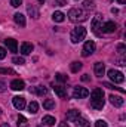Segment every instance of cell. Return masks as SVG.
I'll return each instance as SVG.
<instances>
[{
	"label": "cell",
	"mask_w": 126,
	"mask_h": 127,
	"mask_svg": "<svg viewBox=\"0 0 126 127\" xmlns=\"http://www.w3.org/2000/svg\"><path fill=\"white\" fill-rule=\"evenodd\" d=\"M91 106L95 109H102L104 108V92L99 87H95L91 93Z\"/></svg>",
	"instance_id": "6da1fadb"
},
{
	"label": "cell",
	"mask_w": 126,
	"mask_h": 127,
	"mask_svg": "<svg viewBox=\"0 0 126 127\" xmlns=\"http://www.w3.org/2000/svg\"><path fill=\"white\" fill-rule=\"evenodd\" d=\"M68 18L71 22H83L88 19V13L83 10V9H79V7H73L68 10Z\"/></svg>",
	"instance_id": "7a4b0ae2"
},
{
	"label": "cell",
	"mask_w": 126,
	"mask_h": 127,
	"mask_svg": "<svg viewBox=\"0 0 126 127\" xmlns=\"http://www.w3.org/2000/svg\"><path fill=\"white\" fill-rule=\"evenodd\" d=\"M85 37H86V28H83V27L74 28L71 31V34H70V38H71L73 43H79V41L85 40Z\"/></svg>",
	"instance_id": "3957f363"
},
{
	"label": "cell",
	"mask_w": 126,
	"mask_h": 127,
	"mask_svg": "<svg viewBox=\"0 0 126 127\" xmlns=\"http://www.w3.org/2000/svg\"><path fill=\"white\" fill-rule=\"evenodd\" d=\"M108 77H110L111 81H114V83H117V84H120V83L125 81L123 74H122L120 71H116V69H110V71H108Z\"/></svg>",
	"instance_id": "277c9868"
},
{
	"label": "cell",
	"mask_w": 126,
	"mask_h": 127,
	"mask_svg": "<svg viewBox=\"0 0 126 127\" xmlns=\"http://www.w3.org/2000/svg\"><path fill=\"white\" fill-rule=\"evenodd\" d=\"M88 96H89V90L86 87H74V92H73L74 99H83V97H88Z\"/></svg>",
	"instance_id": "5b68a950"
},
{
	"label": "cell",
	"mask_w": 126,
	"mask_h": 127,
	"mask_svg": "<svg viewBox=\"0 0 126 127\" xmlns=\"http://www.w3.org/2000/svg\"><path fill=\"white\" fill-rule=\"evenodd\" d=\"M94 52H95V43L92 41V40L86 41V43H85V46H83L82 55H83V56H89V55H92Z\"/></svg>",
	"instance_id": "8992f818"
},
{
	"label": "cell",
	"mask_w": 126,
	"mask_h": 127,
	"mask_svg": "<svg viewBox=\"0 0 126 127\" xmlns=\"http://www.w3.org/2000/svg\"><path fill=\"white\" fill-rule=\"evenodd\" d=\"M101 25H102V18H101V15H96L95 19L92 21V30H94V32L96 35H101V34H102V32L99 31Z\"/></svg>",
	"instance_id": "52a82bcc"
},
{
	"label": "cell",
	"mask_w": 126,
	"mask_h": 127,
	"mask_svg": "<svg viewBox=\"0 0 126 127\" xmlns=\"http://www.w3.org/2000/svg\"><path fill=\"white\" fill-rule=\"evenodd\" d=\"M116 28H117V25H116V22H113V21L102 22V25H101V31L102 32H114Z\"/></svg>",
	"instance_id": "ba28073f"
},
{
	"label": "cell",
	"mask_w": 126,
	"mask_h": 127,
	"mask_svg": "<svg viewBox=\"0 0 126 127\" xmlns=\"http://www.w3.org/2000/svg\"><path fill=\"white\" fill-rule=\"evenodd\" d=\"M110 102H111V105L113 106H116V108H120V106H123V103H125V99L122 97V96H116V95H110Z\"/></svg>",
	"instance_id": "9c48e42d"
},
{
	"label": "cell",
	"mask_w": 126,
	"mask_h": 127,
	"mask_svg": "<svg viewBox=\"0 0 126 127\" xmlns=\"http://www.w3.org/2000/svg\"><path fill=\"white\" fill-rule=\"evenodd\" d=\"M12 102H13V106L16 108V109H24L25 108V99L22 97V96H15L13 99H12Z\"/></svg>",
	"instance_id": "30bf717a"
},
{
	"label": "cell",
	"mask_w": 126,
	"mask_h": 127,
	"mask_svg": "<svg viewBox=\"0 0 126 127\" xmlns=\"http://www.w3.org/2000/svg\"><path fill=\"white\" fill-rule=\"evenodd\" d=\"M4 46H6L10 52H16V50H18V43H16V40H13V38H6V40H4Z\"/></svg>",
	"instance_id": "8fae6325"
},
{
	"label": "cell",
	"mask_w": 126,
	"mask_h": 127,
	"mask_svg": "<svg viewBox=\"0 0 126 127\" xmlns=\"http://www.w3.org/2000/svg\"><path fill=\"white\" fill-rule=\"evenodd\" d=\"M24 87H25V83H24L22 80H19V78L10 81V89H12V90H22Z\"/></svg>",
	"instance_id": "7c38bea8"
},
{
	"label": "cell",
	"mask_w": 126,
	"mask_h": 127,
	"mask_svg": "<svg viewBox=\"0 0 126 127\" xmlns=\"http://www.w3.org/2000/svg\"><path fill=\"white\" fill-rule=\"evenodd\" d=\"M94 71H95V75H96V77H102L104 72H105V66H104V64L96 62L95 64V66H94Z\"/></svg>",
	"instance_id": "4fadbf2b"
},
{
	"label": "cell",
	"mask_w": 126,
	"mask_h": 127,
	"mask_svg": "<svg viewBox=\"0 0 126 127\" xmlns=\"http://www.w3.org/2000/svg\"><path fill=\"white\" fill-rule=\"evenodd\" d=\"M31 52H33V44L28 43V41H24L21 44V53L22 55H30Z\"/></svg>",
	"instance_id": "5bb4252c"
},
{
	"label": "cell",
	"mask_w": 126,
	"mask_h": 127,
	"mask_svg": "<svg viewBox=\"0 0 126 127\" xmlns=\"http://www.w3.org/2000/svg\"><path fill=\"white\" fill-rule=\"evenodd\" d=\"M80 117V112L77 111V109H70L68 112H67V120H70V121H76L77 118Z\"/></svg>",
	"instance_id": "9a60e30c"
},
{
	"label": "cell",
	"mask_w": 126,
	"mask_h": 127,
	"mask_svg": "<svg viewBox=\"0 0 126 127\" xmlns=\"http://www.w3.org/2000/svg\"><path fill=\"white\" fill-rule=\"evenodd\" d=\"M13 21L19 25V27H25V16L22 13H15L13 15Z\"/></svg>",
	"instance_id": "2e32d148"
},
{
	"label": "cell",
	"mask_w": 126,
	"mask_h": 127,
	"mask_svg": "<svg viewBox=\"0 0 126 127\" xmlns=\"http://www.w3.org/2000/svg\"><path fill=\"white\" fill-rule=\"evenodd\" d=\"M42 123L46 124V126H54V124L57 123V120H55V117H52V115H45V117L42 118Z\"/></svg>",
	"instance_id": "e0dca14e"
},
{
	"label": "cell",
	"mask_w": 126,
	"mask_h": 127,
	"mask_svg": "<svg viewBox=\"0 0 126 127\" xmlns=\"http://www.w3.org/2000/svg\"><path fill=\"white\" fill-rule=\"evenodd\" d=\"M54 90H55V93L60 96V97H67V90L64 89L63 86H55Z\"/></svg>",
	"instance_id": "ac0fdd59"
},
{
	"label": "cell",
	"mask_w": 126,
	"mask_h": 127,
	"mask_svg": "<svg viewBox=\"0 0 126 127\" xmlns=\"http://www.w3.org/2000/svg\"><path fill=\"white\" fill-rule=\"evenodd\" d=\"M52 19H54L55 22H63L64 19H65V15H64L63 12L58 10V12H55V13L52 15Z\"/></svg>",
	"instance_id": "d6986e66"
},
{
	"label": "cell",
	"mask_w": 126,
	"mask_h": 127,
	"mask_svg": "<svg viewBox=\"0 0 126 127\" xmlns=\"http://www.w3.org/2000/svg\"><path fill=\"white\" fill-rule=\"evenodd\" d=\"M33 92H34V93H37V95H40V96H43V95H46V93H48V89H46V87H43V86H37V87H34V89H33Z\"/></svg>",
	"instance_id": "ffe728a7"
},
{
	"label": "cell",
	"mask_w": 126,
	"mask_h": 127,
	"mask_svg": "<svg viewBox=\"0 0 126 127\" xmlns=\"http://www.w3.org/2000/svg\"><path fill=\"white\" fill-rule=\"evenodd\" d=\"M74 123H76V127H89V123H88L85 118H80V117H79Z\"/></svg>",
	"instance_id": "44dd1931"
},
{
	"label": "cell",
	"mask_w": 126,
	"mask_h": 127,
	"mask_svg": "<svg viewBox=\"0 0 126 127\" xmlns=\"http://www.w3.org/2000/svg\"><path fill=\"white\" fill-rule=\"evenodd\" d=\"M43 108H46V109H52V108H55V100H52V99H46V100L43 102Z\"/></svg>",
	"instance_id": "7402d4cb"
},
{
	"label": "cell",
	"mask_w": 126,
	"mask_h": 127,
	"mask_svg": "<svg viewBox=\"0 0 126 127\" xmlns=\"http://www.w3.org/2000/svg\"><path fill=\"white\" fill-rule=\"evenodd\" d=\"M39 111V103L37 102H31L30 105H28V112L30 114H36Z\"/></svg>",
	"instance_id": "603a6c76"
},
{
	"label": "cell",
	"mask_w": 126,
	"mask_h": 127,
	"mask_svg": "<svg viewBox=\"0 0 126 127\" xmlns=\"http://www.w3.org/2000/svg\"><path fill=\"white\" fill-rule=\"evenodd\" d=\"M18 127H28V123H27V118L25 117H22V115H19L18 117Z\"/></svg>",
	"instance_id": "cb8c5ba5"
},
{
	"label": "cell",
	"mask_w": 126,
	"mask_h": 127,
	"mask_svg": "<svg viewBox=\"0 0 126 127\" xmlns=\"http://www.w3.org/2000/svg\"><path fill=\"white\" fill-rule=\"evenodd\" d=\"M83 6H85L86 10H92L95 7V3H94V0H85L83 1Z\"/></svg>",
	"instance_id": "d4e9b609"
},
{
	"label": "cell",
	"mask_w": 126,
	"mask_h": 127,
	"mask_svg": "<svg viewBox=\"0 0 126 127\" xmlns=\"http://www.w3.org/2000/svg\"><path fill=\"white\" fill-rule=\"evenodd\" d=\"M27 10H28V13L31 15L33 18H39V12H37V9H36L34 6H28Z\"/></svg>",
	"instance_id": "484cf974"
},
{
	"label": "cell",
	"mask_w": 126,
	"mask_h": 127,
	"mask_svg": "<svg viewBox=\"0 0 126 127\" xmlns=\"http://www.w3.org/2000/svg\"><path fill=\"white\" fill-rule=\"evenodd\" d=\"M82 69V64L80 62H73L71 64V72H79Z\"/></svg>",
	"instance_id": "4316f807"
},
{
	"label": "cell",
	"mask_w": 126,
	"mask_h": 127,
	"mask_svg": "<svg viewBox=\"0 0 126 127\" xmlns=\"http://www.w3.org/2000/svg\"><path fill=\"white\" fill-rule=\"evenodd\" d=\"M12 61H13V64H16V65H24L25 64V59L22 56H15Z\"/></svg>",
	"instance_id": "83f0119b"
},
{
	"label": "cell",
	"mask_w": 126,
	"mask_h": 127,
	"mask_svg": "<svg viewBox=\"0 0 126 127\" xmlns=\"http://www.w3.org/2000/svg\"><path fill=\"white\" fill-rule=\"evenodd\" d=\"M54 6H65L68 0H51Z\"/></svg>",
	"instance_id": "f1b7e54d"
},
{
	"label": "cell",
	"mask_w": 126,
	"mask_h": 127,
	"mask_svg": "<svg viewBox=\"0 0 126 127\" xmlns=\"http://www.w3.org/2000/svg\"><path fill=\"white\" fill-rule=\"evenodd\" d=\"M0 74H15L12 68H0Z\"/></svg>",
	"instance_id": "f546056e"
},
{
	"label": "cell",
	"mask_w": 126,
	"mask_h": 127,
	"mask_svg": "<svg viewBox=\"0 0 126 127\" xmlns=\"http://www.w3.org/2000/svg\"><path fill=\"white\" fill-rule=\"evenodd\" d=\"M104 87H107V89H117V90H120L122 93H125V90L123 89H120V87H114L113 84H110V83H104Z\"/></svg>",
	"instance_id": "4dcf8cb0"
},
{
	"label": "cell",
	"mask_w": 126,
	"mask_h": 127,
	"mask_svg": "<svg viewBox=\"0 0 126 127\" xmlns=\"http://www.w3.org/2000/svg\"><path fill=\"white\" fill-rule=\"evenodd\" d=\"M125 50H126V47H125V44H119V47H117V52H119V55H125Z\"/></svg>",
	"instance_id": "1f68e13d"
},
{
	"label": "cell",
	"mask_w": 126,
	"mask_h": 127,
	"mask_svg": "<svg viewBox=\"0 0 126 127\" xmlns=\"http://www.w3.org/2000/svg\"><path fill=\"white\" fill-rule=\"evenodd\" d=\"M95 127H107V123H105L104 120H98V121L95 123Z\"/></svg>",
	"instance_id": "d6a6232c"
},
{
	"label": "cell",
	"mask_w": 126,
	"mask_h": 127,
	"mask_svg": "<svg viewBox=\"0 0 126 127\" xmlns=\"http://www.w3.org/2000/svg\"><path fill=\"white\" fill-rule=\"evenodd\" d=\"M21 3H22V0H10V4H12L13 7H18Z\"/></svg>",
	"instance_id": "836d02e7"
},
{
	"label": "cell",
	"mask_w": 126,
	"mask_h": 127,
	"mask_svg": "<svg viewBox=\"0 0 126 127\" xmlns=\"http://www.w3.org/2000/svg\"><path fill=\"white\" fill-rule=\"evenodd\" d=\"M57 80L58 81H67V77L64 74H57Z\"/></svg>",
	"instance_id": "e575fe53"
},
{
	"label": "cell",
	"mask_w": 126,
	"mask_h": 127,
	"mask_svg": "<svg viewBox=\"0 0 126 127\" xmlns=\"http://www.w3.org/2000/svg\"><path fill=\"white\" fill-rule=\"evenodd\" d=\"M4 56H6V49H4V47H0V61H1Z\"/></svg>",
	"instance_id": "d590c367"
},
{
	"label": "cell",
	"mask_w": 126,
	"mask_h": 127,
	"mask_svg": "<svg viewBox=\"0 0 126 127\" xmlns=\"http://www.w3.org/2000/svg\"><path fill=\"white\" fill-rule=\"evenodd\" d=\"M4 90H6V83L4 81H0V93L4 92Z\"/></svg>",
	"instance_id": "8d00e7d4"
},
{
	"label": "cell",
	"mask_w": 126,
	"mask_h": 127,
	"mask_svg": "<svg viewBox=\"0 0 126 127\" xmlns=\"http://www.w3.org/2000/svg\"><path fill=\"white\" fill-rule=\"evenodd\" d=\"M82 80H83V81H89V80H91V77H89L88 74H85V75L82 77Z\"/></svg>",
	"instance_id": "74e56055"
},
{
	"label": "cell",
	"mask_w": 126,
	"mask_h": 127,
	"mask_svg": "<svg viewBox=\"0 0 126 127\" xmlns=\"http://www.w3.org/2000/svg\"><path fill=\"white\" fill-rule=\"evenodd\" d=\"M111 13H119V10H117V9H114V7H113V9H111Z\"/></svg>",
	"instance_id": "f35d334b"
},
{
	"label": "cell",
	"mask_w": 126,
	"mask_h": 127,
	"mask_svg": "<svg viewBox=\"0 0 126 127\" xmlns=\"http://www.w3.org/2000/svg\"><path fill=\"white\" fill-rule=\"evenodd\" d=\"M60 127H68V124H67V123H61V124H60Z\"/></svg>",
	"instance_id": "ab89813d"
},
{
	"label": "cell",
	"mask_w": 126,
	"mask_h": 127,
	"mask_svg": "<svg viewBox=\"0 0 126 127\" xmlns=\"http://www.w3.org/2000/svg\"><path fill=\"white\" fill-rule=\"evenodd\" d=\"M117 1H119L120 4H125V3H126V0H117Z\"/></svg>",
	"instance_id": "60d3db41"
},
{
	"label": "cell",
	"mask_w": 126,
	"mask_h": 127,
	"mask_svg": "<svg viewBox=\"0 0 126 127\" xmlns=\"http://www.w3.org/2000/svg\"><path fill=\"white\" fill-rule=\"evenodd\" d=\"M0 127H10V126H9V124H6V123H4V124H1V126H0Z\"/></svg>",
	"instance_id": "b9f144b4"
},
{
	"label": "cell",
	"mask_w": 126,
	"mask_h": 127,
	"mask_svg": "<svg viewBox=\"0 0 126 127\" xmlns=\"http://www.w3.org/2000/svg\"><path fill=\"white\" fill-rule=\"evenodd\" d=\"M37 1H39V3H43V1H45V0H37Z\"/></svg>",
	"instance_id": "7bdbcfd3"
},
{
	"label": "cell",
	"mask_w": 126,
	"mask_h": 127,
	"mask_svg": "<svg viewBox=\"0 0 126 127\" xmlns=\"http://www.w3.org/2000/svg\"><path fill=\"white\" fill-rule=\"evenodd\" d=\"M37 127H42V126H37Z\"/></svg>",
	"instance_id": "ee69618b"
}]
</instances>
